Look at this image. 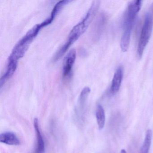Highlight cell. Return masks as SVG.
Masks as SVG:
<instances>
[{
  "instance_id": "1",
  "label": "cell",
  "mask_w": 153,
  "mask_h": 153,
  "mask_svg": "<svg viewBox=\"0 0 153 153\" xmlns=\"http://www.w3.org/2000/svg\"><path fill=\"white\" fill-rule=\"evenodd\" d=\"M101 1H95L92 3L87 12L82 20L73 27L68 36L67 42L61 47L53 58V61L59 59L69 47L77 41L80 36L86 30L88 26L95 16L100 7Z\"/></svg>"
},
{
  "instance_id": "2",
  "label": "cell",
  "mask_w": 153,
  "mask_h": 153,
  "mask_svg": "<svg viewBox=\"0 0 153 153\" xmlns=\"http://www.w3.org/2000/svg\"><path fill=\"white\" fill-rule=\"evenodd\" d=\"M46 26V24L43 21L30 29L14 46L8 59L18 62L19 60L25 55L31 43L37 36L40 30Z\"/></svg>"
},
{
  "instance_id": "3",
  "label": "cell",
  "mask_w": 153,
  "mask_h": 153,
  "mask_svg": "<svg viewBox=\"0 0 153 153\" xmlns=\"http://www.w3.org/2000/svg\"><path fill=\"white\" fill-rule=\"evenodd\" d=\"M153 21L152 16L149 13L146 14L142 26L137 48V54L140 59L142 57L152 34Z\"/></svg>"
},
{
  "instance_id": "4",
  "label": "cell",
  "mask_w": 153,
  "mask_h": 153,
  "mask_svg": "<svg viewBox=\"0 0 153 153\" xmlns=\"http://www.w3.org/2000/svg\"><path fill=\"white\" fill-rule=\"evenodd\" d=\"M142 2L143 1L140 0H134L129 3L123 20V32L131 33L134 21L141 9Z\"/></svg>"
},
{
  "instance_id": "5",
  "label": "cell",
  "mask_w": 153,
  "mask_h": 153,
  "mask_svg": "<svg viewBox=\"0 0 153 153\" xmlns=\"http://www.w3.org/2000/svg\"><path fill=\"white\" fill-rule=\"evenodd\" d=\"M76 51L75 49L71 50L66 55L63 62L62 76L64 79L70 77L72 74L73 66L76 59Z\"/></svg>"
},
{
  "instance_id": "6",
  "label": "cell",
  "mask_w": 153,
  "mask_h": 153,
  "mask_svg": "<svg viewBox=\"0 0 153 153\" xmlns=\"http://www.w3.org/2000/svg\"><path fill=\"white\" fill-rule=\"evenodd\" d=\"M123 77V68L121 66H120L115 71L112 80L110 88V92L112 94H115L120 90L122 83Z\"/></svg>"
},
{
  "instance_id": "7",
  "label": "cell",
  "mask_w": 153,
  "mask_h": 153,
  "mask_svg": "<svg viewBox=\"0 0 153 153\" xmlns=\"http://www.w3.org/2000/svg\"><path fill=\"white\" fill-rule=\"evenodd\" d=\"M34 126L36 136V145L35 153H45V143L39 128V121L37 118H35L34 120Z\"/></svg>"
},
{
  "instance_id": "8",
  "label": "cell",
  "mask_w": 153,
  "mask_h": 153,
  "mask_svg": "<svg viewBox=\"0 0 153 153\" xmlns=\"http://www.w3.org/2000/svg\"><path fill=\"white\" fill-rule=\"evenodd\" d=\"M0 141L10 146H19L20 141L17 136L14 132L7 131L0 135Z\"/></svg>"
},
{
  "instance_id": "9",
  "label": "cell",
  "mask_w": 153,
  "mask_h": 153,
  "mask_svg": "<svg viewBox=\"0 0 153 153\" xmlns=\"http://www.w3.org/2000/svg\"><path fill=\"white\" fill-rule=\"evenodd\" d=\"M106 21V17L105 14H101L97 20L94 28V36L98 38L102 33Z\"/></svg>"
},
{
  "instance_id": "10",
  "label": "cell",
  "mask_w": 153,
  "mask_h": 153,
  "mask_svg": "<svg viewBox=\"0 0 153 153\" xmlns=\"http://www.w3.org/2000/svg\"><path fill=\"white\" fill-rule=\"evenodd\" d=\"M97 121L98 128L100 130L102 129L105 124V113L103 107L101 105H98L96 111Z\"/></svg>"
},
{
  "instance_id": "11",
  "label": "cell",
  "mask_w": 153,
  "mask_h": 153,
  "mask_svg": "<svg viewBox=\"0 0 153 153\" xmlns=\"http://www.w3.org/2000/svg\"><path fill=\"white\" fill-rule=\"evenodd\" d=\"M152 138V130L150 129L147 130L146 132L144 142L141 146L140 153H149L151 146Z\"/></svg>"
},
{
  "instance_id": "12",
  "label": "cell",
  "mask_w": 153,
  "mask_h": 153,
  "mask_svg": "<svg viewBox=\"0 0 153 153\" xmlns=\"http://www.w3.org/2000/svg\"><path fill=\"white\" fill-rule=\"evenodd\" d=\"M91 89L88 87H86L80 93L79 98V106L81 110H83L87 100L88 95L90 94Z\"/></svg>"
},
{
  "instance_id": "13",
  "label": "cell",
  "mask_w": 153,
  "mask_h": 153,
  "mask_svg": "<svg viewBox=\"0 0 153 153\" xmlns=\"http://www.w3.org/2000/svg\"><path fill=\"white\" fill-rule=\"evenodd\" d=\"M120 153H127V152L125 149H122L121 150Z\"/></svg>"
}]
</instances>
